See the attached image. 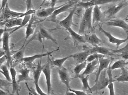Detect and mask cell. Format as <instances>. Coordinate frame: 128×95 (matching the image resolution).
Wrapping results in <instances>:
<instances>
[{"mask_svg":"<svg viewBox=\"0 0 128 95\" xmlns=\"http://www.w3.org/2000/svg\"><path fill=\"white\" fill-rule=\"evenodd\" d=\"M123 0H90L87 2H81L78 3L77 7H83L85 9L96 6L104 5L111 3L118 2Z\"/></svg>","mask_w":128,"mask_h":95,"instance_id":"cell-5","label":"cell"},{"mask_svg":"<svg viewBox=\"0 0 128 95\" xmlns=\"http://www.w3.org/2000/svg\"><path fill=\"white\" fill-rule=\"evenodd\" d=\"M128 5V1H123L118 4L112 6L104 12L105 17L110 18L114 17L119 12Z\"/></svg>","mask_w":128,"mask_h":95,"instance_id":"cell-8","label":"cell"},{"mask_svg":"<svg viewBox=\"0 0 128 95\" xmlns=\"http://www.w3.org/2000/svg\"><path fill=\"white\" fill-rule=\"evenodd\" d=\"M51 0V6L54 7L56 6L58 0Z\"/></svg>","mask_w":128,"mask_h":95,"instance_id":"cell-42","label":"cell"},{"mask_svg":"<svg viewBox=\"0 0 128 95\" xmlns=\"http://www.w3.org/2000/svg\"><path fill=\"white\" fill-rule=\"evenodd\" d=\"M106 18L104 12H102L101 7L99 6L93 7L92 11V25L96 23L100 22L104 18Z\"/></svg>","mask_w":128,"mask_h":95,"instance_id":"cell-15","label":"cell"},{"mask_svg":"<svg viewBox=\"0 0 128 95\" xmlns=\"http://www.w3.org/2000/svg\"><path fill=\"white\" fill-rule=\"evenodd\" d=\"M7 58L6 55L0 58V68L3 65L4 62L7 61Z\"/></svg>","mask_w":128,"mask_h":95,"instance_id":"cell-40","label":"cell"},{"mask_svg":"<svg viewBox=\"0 0 128 95\" xmlns=\"http://www.w3.org/2000/svg\"><path fill=\"white\" fill-rule=\"evenodd\" d=\"M5 55V53L4 51H3L2 52H0V58Z\"/></svg>","mask_w":128,"mask_h":95,"instance_id":"cell-45","label":"cell"},{"mask_svg":"<svg viewBox=\"0 0 128 95\" xmlns=\"http://www.w3.org/2000/svg\"><path fill=\"white\" fill-rule=\"evenodd\" d=\"M108 84L109 78L107 74V69H105L101 73L94 86L92 87V92L104 89L107 87Z\"/></svg>","mask_w":128,"mask_h":95,"instance_id":"cell-3","label":"cell"},{"mask_svg":"<svg viewBox=\"0 0 128 95\" xmlns=\"http://www.w3.org/2000/svg\"><path fill=\"white\" fill-rule=\"evenodd\" d=\"M105 55L101 54H98V53H94V54H91L86 59V61L87 63L92 62L93 61L96 60H98L100 58H102L105 57Z\"/></svg>","mask_w":128,"mask_h":95,"instance_id":"cell-37","label":"cell"},{"mask_svg":"<svg viewBox=\"0 0 128 95\" xmlns=\"http://www.w3.org/2000/svg\"><path fill=\"white\" fill-rule=\"evenodd\" d=\"M126 68L128 70V65L126 67Z\"/></svg>","mask_w":128,"mask_h":95,"instance_id":"cell-52","label":"cell"},{"mask_svg":"<svg viewBox=\"0 0 128 95\" xmlns=\"http://www.w3.org/2000/svg\"><path fill=\"white\" fill-rule=\"evenodd\" d=\"M10 72L11 75V83L12 87V94L14 95L15 93H16L17 95H19V92L20 91V87L17 81L16 71L14 67H11L10 68Z\"/></svg>","mask_w":128,"mask_h":95,"instance_id":"cell-17","label":"cell"},{"mask_svg":"<svg viewBox=\"0 0 128 95\" xmlns=\"http://www.w3.org/2000/svg\"><path fill=\"white\" fill-rule=\"evenodd\" d=\"M60 48L59 47L55 50L48 52H46V53L41 54H37L34 55H33V56L24 57L22 59V61L25 62L26 63H32L36 59L42 58L46 57V56H49L50 55H51L54 52L58 51L60 50Z\"/></svg>","mask_w":128,"mask_h":95,"instance_id":"cell-16","label":"cell"},{"mask_svg":"<svg viewBox=\"0 0 128 95\" xmlns=\"http://www.w3.org/2000/svg\"><path fill=\"white\" fill-rule=\"evenodd\" d=\"M12 86L11 82L6 80H2L0 78V89L5 92L10 93V88Z\"/></svg>","mask_w":128,"mask_h":95,"instance_id":"cell-34","label":"cell"},{"mask_svg":"<svg viewBox=\"0 0 128 95\" xmlns=\"http://www.w3.org/2000/svg\"><path fill=\"white\" fill-rule=\"evenodd\" d=\"M34 21V16H32L30 21L28 23V24L27 27H26V31L25 41L24 45L26 42L27 39L29 38V37L31 36L34 33V29L33 27Z\"/></svg>","mask_w":128,"mask_h":95,"instance_id":"cell-29","label":"cell"},{"mask_svg":"<svg viewBox=\"0 0 128 95\" xmlns=\"http://www.w3.org/2000/svg\"><path fill=\"white\" fill-rule=\"evenodd\" d=\"M99 30L108 38L110 42L116 45V47L117 48L116 49H118L121 45L125 43L128 40V33H127L128 36L126 38L124 39H120L114 37L110 32L106 31L100 25H99Z\"/></svg>","mask_w":128,"mask_h":95,"instance_id":"cell-9","label":"cell"},{"mask_svg":"<svg viewBox=\"0 0 128 95\" xmlns=\"http://www.w3.org/2000/svg\"><path fill=\"white\" fill-rule=\"evenodd\" d=\"M128 65V61H126V60H120L116 61L110 66L112 70L121 69L122 68H126Z\"/></svg>","mask_w":128,"mask_h":95,"instance_id":"cell-32","label":"cell"},{"mask_svg":"<svg viewBox=\"0 0 128 95\" xmlns=\"http://www.w3.org/2000/svg\"><path fill=\"white\" fill-rule=\"evenodd\" d=\"M66 30L68 31L72 38L74 40L79 43H86L84 35H80L78 33L76 32L71 27L67 28Z\"/></svg>","mask_w":128,"mask_h":95,"instance_id":"cell-25","label":"cell"},{"mask_svg":"<svg viewBox=\"0 0 128 95\" xmlns=\"http://www.w3.org/2000/svg\"><path fill=\"white\" fill-rule=\"evenodd\" d=\"M3 51V50L2 48H0V52H2Z\"/></svg>","mask_w":128,"mask_h":95,"instance_id":"cell-49","label":"cell"},{"mask_svg":"<svg viewBox=\"0 0 128 95\" xmlns=\"http://www.w3.org/2000/svg\"><path fill=\"white\" fill-rule=\"evenodd\" d=\"M5 21H3L0 20V25H4V24H5Z\"/></svg>","mask_w":128,"mask_h":95,"instance_id":"cell-47","label":"cell"},{"mask_svg":"<svg viewBox=\"0 0 128 95\" xmlns=\"http://www.w3.org/2000/svg\"><path fill=\"white\" fill-rule=\"evenodd\" d=\"M48 62L45 65L43 69L42 72L46 77V81L47 87V94L50 95L52 89V69L51 68L50 58L48 56Z\"/></svg>","mask_w":128,"mask_h":95,"instance_id":"cell-7","label":"cell"},{"mask_svg":"<svg viewBox=\"0 0 128 95\" xmlns=\"http://www.w3.org/2000/svg\"><path fill=\"white\" fill-rule=\"evenodd\" d=\"M30 69L26 68H22L20 70V74L18 75L17 78L18 83L23 81L32 80V78L30 76Z\"/></svg>","mask_w":128,"mask_h":95,"instance_id":"cell-21","label":"cell"},{"mask_svg":"<svg viewBox=\"0 0 128 95\" xmlns=\"http://www.w3.org/2000/svg\"><path fill=\"white\" fill-rule=\"evenodd\" d=\"M58 73L61 81L66 86V92H67L70 88V84L72 80L69 72L67 68L63 67L61 68H60Z\"/></svg>","mask_w":128,"mask_h":95,"instance_id":"cell-11","label":"cell"},{"mask_svg":"<svg viewBox=\"0 0 128 95\" xmlns=\"http://www.w3.org/2000/svg\"><path fill=\"white\" fill-rule=\"evenodd\" d=\"M10 32H9L5 30L3 34L2 38V48L3 51L5 52V55L7 58V64L8 67L11 66L12 59L11 56V51L10 49Z\"/></svg>","mask_w":128,"mask_h":95,"instance_id":"cell-2","label":"cell"},{"mask_svg":"<svg viewBox=\"0 0 128 95\" xmlns=\"http://www.w3.org/2000/svg\"><path fill=\"white\" fill-rule=\"evenodd\" d=\"M5 30L3 28H0V38L2 37V35L4 34Z\"/></svg>","mask_w":128,"mask_h":95,"instance_id":"cell-43","label":"cell"},{"mask_svg":"<svg viewBox=\"0 0 128 95\" xmlns=\"http://www.w3.org/2000/svg\"><path fill=\"white\" fill-rule=\"evenodd\" d=\"M72 57V55L67 56L63 58L59 59H56L52 61L50 60L51 65H52L54 66H57L59 68H61L63 67V65L65 61L69 58Z\"/></svg>","mask_w":128,"mask_h":95,"instance_id":"cell-30","label":"cell"},{"mask_svg":"<svg viewBox=\"0 0 128 95\" xmlns=\"http://www.w3.org/2000/svg\"><path fill=\"white\" fill-rule=\"evenodd\" d=\"M22 19L20 18H13L8 19L5 21L4 25L6 28H11L19 27L22 22Z\"/></svg>","mask_w":128,"mask_h":95,"instance_id":"cell-26","label":"cell"},{"mask_svg":"<svg viewBox=\"0 0 128 95\" xmlns=\"http://www.w3.org/2000/svg\"><path fill=\"white\" fill-rule=\"evenodd\" d=\"M98 69L96 72V78L95 82L96 83L98 81V77L101 72L105 69L108 68L110 65L111 59L109 58H102L98 59Z\"/></svg>","mask_w":128,"mask_h":95,"instance_id":"cell-13","label":"cell"},{"mask_svg":"<svg viewBox=\"0 0 128 95\" xmlns=\"http://www.w3.org/2000/svg\"><path fill=\"white\" fill-rule=\"evenodd\" d=\"M38 32L42 39H46L47 40H50L55 44L57 45L58 44L57 40L52 37V36L45 28L43 27H40L39 29Z\"/></svg>","mask_w":128,"mask_h":95,"instance_id":"cell-28","label":"cell"},{"mask_svg":"<svg viewBox=\"0 0 128 95\" xmlns=\"http://www.w3.org/2000/svg\"><path fill=\"white\" fill-rule=\"evenodd\" d=\"M42 60H40V62H39L37 65L36 68L34 72V83L35 84L36 87V91L38 95H48L46 93H45L44 91L41 89L40 87L39 86V82L41 75V73L42 72L43 69L44 65L42 66L41 64Z\"/></svg>","mask_w":128,"mask_h":95,"instance_id":"cell-6","label":"cell"},{"mask_svg":"<svg viewBox=\"0 0 128 95\" xmlns=\"http://www.w3.org/2000/svg\"><path fill=\"white\" fill-rule=\"evenodd\" d=\"M111 51L116 54V55L121 57L124 60H128V43L124 47L120 49H111Z\"/></svg>","mask_w":128,"mask_h":95,"instance_id":"cell-27","label":"cell"},{"mask_svg":"<svg viewBox=\"0 0 128 95\" xmlns=\"http://www.w3.org/2000/svg\"><path fill=\"white\" fill-rule=\"evenodd\" d=\"M105 24L108 26L117 27L123 29L128 33V24L125 20L120 19H112L108 20Z\"/></svg>","mask_w":128,"mask_h":95,"instance_id":"cell-14","label":"cell"},{"mask_svg":"<svg viewBox=\"0 0 128 95\" xmlns=\"http://www.w3.org/2000/svg\"><path fill=\"white\" fill-rule=\"evenodd\" d=\"M128 15H127V17H126V18H128Z\"/></svg>","mask_w":128,"mask_h":95,"instance_id":"cell-53","label":"cell"},{"mask_svg":"<svg viewBox=\"0 0 128 95\" xmlns=\"http://www.w3.org/2000/svg\"><path fill=\"white\" fill-rule=\"evenodd\" d=\"M63 5V4L58 6L54 7L51 6L46 9H43L38 11L37 13V16L40 18H48L52 15V13L56 10L60 8Z\"/></svg>","mask_w":128,"mask_h":95,"instance_id":"cell-20","label":"cell"},{"mask_svg":"<svg viewBox=\"0 0 128 95\" xmlns=\"http://www.w3.org/2000/svg\"><path fill=\"white\" fill-rule=\"evenodd\" d=\"M84 47L85 51H84L72 55V58L78 63H81L86 61L88 57L92 54L87 47L86 46Z\"/></svg>","mask_w":128,"mask_h":95,"instance_id":"cell-18","label":"cell"},{"mask_svg":"<svg viewBox=\"0 0 128 95\" xmlns=\"http://www.w3.org/2000/svg\"><path fill=\"white\" fill-rule=\"evenodd\" d=\"M126 21H127L128 22V18H126L125 19Z\"/></svg>","mask_w":128,"mask_h":95,"instance_id":"cell-51","label":"cell"},{"mask_svg":"<svg viewBox=\"0 0 128 95\" xmlns=\"http://www.w3.org/2000/svg\"><path fill=\"white\" fill-rule=\"evenodd\" d=\"M69 90L75 93V95H87L88 94L86 93L85 91H80V90H76L70 88Z\"/></svg>","mask_w":128,"mask_h":95,"instance_id":"cell-39","label":"cell"},{"mask_svg":"<svg viewBox=\"0 0 128 95\" xmlns=\"http://www.w3.org/2000/svg\"><path fill=\"white\" fill-rule=\"evenodd\" d=\"M50 0H43L42 2V3L40 4V7L44 5L46 2H47L48 1Z\"/></svg>","mask_w":128,"mask_h":95,"instance_id":"cell-46","label":"cell"},{"mask_svg":"<svg viewBox=\"0 0 128 95\" xmlns=\"http://www.w3.org/2000/svg\"><path fill=\"white\" fill-rule=\"evenodd\" d=\"M76 6H75L73 9L71 10L68 15L62 21H60L59 24L62 27L66 29L71 27L72 26H77L73 22V17L76 12L77 8Z\"/></svg>","mask_w":128,"mask_h":95,"instance_id":"cell-12","label":"cell"},{"mask_svg":"<svg viewBox=\"0 0 128 95\" xmlns=\"http://www.w3.org/2000/svg\"><path fill=\"white\" fill-rule=\"evenodd\" d=\"M90 75L86 76H82L80 75L77 78H79L82 81V89L84 91L89 90L91 93H92V87H90L88 83V79Z\"/></svg>","mask_w":128,"mask_h":95,"instance_id":"cell-31","label":"cell"},{"mask_svg":"<svg viewBox=\"0 0 128 95\" xmlns=\"http://www.w3.org/2000/svg\"><path fill=\"white\" fill-rule=\"evenodd\" d=\"M78 0H72L68 3L63 4L61 7L56 10L51 16L48 17L49 19L47 20L56 22L57 17L58 15L68 10L70 8L74 6L75 4L78 3Z\"/></svg>","mask_w":128,"mask_h":95,"instance_id":"cell-4","label":"cell"},{"mask_svg":"<svg viewBox=\"0 0 128 95\" xmlns=\"http://www.w3.org/2000/svg\"><path fill=\"white\" fill-rule=\"evenodd\" d=\"M1 42H2V38H0V43Z\"/></svg>","mask_w":128,"mask_h":95,"instance_id":"cell-50","label":"cell"},{"mask_svg":"<svg viewBox=\"0 0 128 95\" xmlns=\"http://www.w3.org/2000/svg\"><path fill=\"white\" fill-rule=\"evenodd\" d=\"M8 0H2V4L1 7L0 9V11H2L4 9L6 4L8 3Z\"/></svg>","mask_w":128,"mask_h":95,"instance_id":"cell-41","label":"cell"},{"mask_svg":"<svg viewBox=\"0 0 128 95\" xmlns=\"http://www.w3.org/2000/svg\"><path fill=\"white\" fill-rule=\"evenodd\" d=\"M87 64V61H86L83 63H79V64L74 68V71L75 73V76L74 78H77V77L80 75V73H81V71L84 69L86 68Z\"/></svg>","mask_w":128,"mask_h":95,"instance_id":"cell-36","label":"cell"},{"mask_svg":"<svg viewBox=\"0 0 128 95\" xmlns=\"http://www.w3.org/2000/svg\"><path fill=\"white\" fill-rule=\"evenodd\" d=\"M93 7L86 9L80 21L78 33L83 35L87 30L93 29L92 22V11Z\"/></svg>","mask_w":128,"mask_h":95,"instance_id":"cell-1","label":"cell"},{"mask_svg":"<svg viewBox=\"0 0 128 95\" xmlns=\"http://www.w3.org/2000/svg\"><path fill=\"white\" fill-rule=\"evenodd\" d=\"M84 35L86 42L91 44L93 47L99 46L102 42V40L95 33H92L90 35L85 34Z\"/></svg>","mask_w":128,"mask_h":95,"instance_id":"cell-23","label":"cell"},{"mask_svg":"<svg viewBox=\"0 0 128 95\" xmlns=\"http://www.w3.org/2000/svg\"><path fill=\"white\" fill-rule=\"evenodd\" d=\"M121 75L116 79V81L122 83H128V70L126 68H122Z\"/></svg>","mask_w":128,"mask_h":95,"instance_id":"cell-33","label":"cell"},{"mask_svg":"<svg viewBox=\"0 0 128 95\" xmlns=\"http://www.w3.org/2000/svg\"><path fill=\"white\" fill-rule=\"evenodd\" d=\"M2 0H0V2Z\"/></svg>","mask_w":128,"mask_h":95,"instance_id":"cell-54","label":"cell"},{"mask_svg":"<svg viewBox=\"0 0 128 95\" xmlns=\"http://www.w3.org/2000/svg\"><path fill=\"white\" fill-rule=\"evenodd\" d=\"M2 11V13L0 16V20L3 21L13 18H19L23 13L11 10L9 7L8 3L6 4L5 7Z\"/></svg>","mask_w":128,"mask_h":95,"instance_id":"cell-10","label":"cell"},{"mask_svg":"<svg viewBox=\"0 0 128 95\" xmlns=\"http://www.w3.org/2000/svg\"><path fill=\"white\" fill-rule=\"evenodd\" d=\"M98 60H96L92 62L88 63L86 65L85 71L80 75L86 76L92 74L98 66Z\"/></svg>","mask_w":128,"mask_h":95,"instance_id":"cell-22","label":"cell"},{"mask_svg":"<svg viewBox=\"0 0 128 95\" xmlns=\"http://www.w3.org/2000/svg\"><path fill=\"white\" fill-rule=\"evenodd\" d=\"M112 71V70L111 69L110 66L107 69V74L109 78V84L107 87L110 91V95H116V93H115L114 82L116 81H114Z\"/></svg>","mask_w":128,"mask_h":95,"instance_id":"cell-24","label":"cell"},{"mask_svg":"<svg viewBox=\"0 0 128 95\" xmlns=\"http://www.w3.org/2000/svg\"><path fill=\"white\" fill-rule=\"evenodd\" d=\"M90 0H82V2H87V1H89Z\"/></svg>","mask_w":128,"mask_h":95,"instance_id":"cell-48","label":"cell"},{"mask_svg":"<svg viewBox=\"0 0 128 95\" xmlns=\"http://www.w3.org/2000/svg\"><path fill=\"white\" fill-rule=\"evenodd\" d=\"M88 48L89 49L92 54H94V53H98V54L104 55L105 56L116 55V54H114L111 51V49H109L105 47L97 46L96 47H93L92 48L88 47Z\"/></svg>","mask_w":128,"mask_h":95,"instance_id":"cell-19","label":"cell"},{"mask_svg":"<svg viewBox=\"0 0 128 95\" xmlns=\"http://www.w3.org/2000/svg\"><path fill=\"white\" fill-rule=\"evenodd\" d=\"M25 47L22 48L20 50L17 52L12 56L13 58L16 61H22V59L24 57Z\"/></svg>","mask_w":128,"mask_h":95,"instance_id":"cell-38","label":"cell"},{"mask_svg":"<svg viewBox=\"0 0 128 95\" xmlns=\"http://www.w3.org/2000/svg\"><path fill=\"white\" fill-rule=\"evenodd\" d=\"M0 73L4 75L7 80L11 82L10 72L9 71L8 66L6 65H3L0 68Z\"/></svg>","mask_w":128,"mask_h":95,"instance_id":"cell-35","label":"cell"},{"mask_svg":"<svg viewBox=\"0 0 128 95\" xmlns=\"http://www.w3.org/2000/svg\"><path fill=\"white\" fill-rule=\"evenodd\" d=\"M7 95V93L4 91L0 89V95Z\"/></svg>","mask_w":128,"mask_h":95,"instance_id":"cell-44","label":"cell"}]
</instances>
